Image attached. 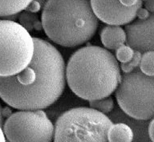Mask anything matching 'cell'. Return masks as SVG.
Here are the masks:
<instances>
[{
    "mask_svg": "<svg viewBox=\"0 0 154 142\" xmlns=\"http://www.w3.org/2000/svg\"><path fill=\"white\" fill-rule=\"evenodd\" d=\"M148 132H149V136L152 142H154V117L152 119L149 125V128H148Z\"/></svg>",
    "mask_w": 154,
    "mask_h": 142,
    "instance_id": "ffe728a7",
    "label": "cell"
},
{
    "mask_svg": "<svg viewBox=\"0 0 154 142\" xmlns=\"http://www.w3.org/2000/svg\"><path fill=\"white\" fill-rule=\"evenodd\" d=\"M120 79L121 72L116 57L98 46L79 48L66 65V83L72 92L86 100L110 96Z\"/></svg>",
    "mask_w": 154,
    "mask_h": 142,
    "instance_id": "7a4b0ae2",
    "label": "cell"
},
{
    "mask_svg": "<svg viewBox=\"0 0 154 142\" xmlns=\"http://www.w3.org/2000/svg\"><path fill=\"white\" fill-rule=\"evenodd\" d=\"M126 45L141 54L154 51V13L125 26Z\"/></svg>",
    "mask_w": 154,
    "mask_h": 142,
    "instance_id": "9c48e42d",
    "label": "cell"
},
{
    "mask_svg": "<svg viewBox=\"0 0 154 142\" xmlns=\"http://www.w3.org/2000/svg\"><path fill=\"white\" fill-rule=\"evenodd\" d=\"M2 108L1 104H0V126L2 128V125H3V123H4V120H3V116H2Z\"/></svg>",
    "mask_w": 154,
    "mask_h": 142,
    "instance_id": "d4e9b609",
    "label": "cell"
},
{
    "mask_svg": "<svg viewBox=\"0 0 154 142\" xmlns=\"http://www.w3.org/2000/svg\"><path fill=\"white\" fill-rule=\"evenodd\" d=\"M138 67L145 76H154V51L143 53Z\"/></svg>",
    "mask_w": 154,
    "mask_h": 142,
    "instance_id": "5bb4252c",
    "label": "cell"
},
{
    "mask_svg": "<svg viewBox=\"0 0 154 142\" xmlns=\"http://www.w3.org/2000/svg\"><path fill=\"white\" fill-rule=\"evenodd\" d=\"M41 23L48 38L65 48L90 40L99 25L90 1H48L43 6Z\"/></svg>",
    "mask_w": 154,
    "mask_h": 142,
    "instance_id": "3957f363",
    "label": "cell"
},
{
    "mask_svg": "<svg viewBox=\"0 0 154 142\" xmlns=\"http://www.w3.org/2000/svg\"><path fill=\"white\" fill-rule=\"evenodd\" d=\"M19 23L22 26H23L28 32L30 30L33 28L36 29V30H41L43 28L42 23L39 21L38 15L35 13H31V12L24 11L19 14Z\"/></svg>",
    "mask_w": 154,
    "mask_h": 142,
    "instance_id": "4fadbf2b",
    "label": "cell"
},
{
    "mask_svg": "<svg viewBox=\"0 0 154 142\" xmlns=\"http://www.w3.org/2000/svg\"><path fill=\"white\" fill-rule=\"evenodd\" d=\"M135 51L127 45H123L116 50V59L121 63H125L132 60Z\"/></svg>",
    "mask_w": 154,
    "mask_h": 142,
    "instance_id": "2e32d148",
    "label": "cell"
},
{
    "mask_svg": "<svg viewBox=\"0 0 154 142\" xmlns=\"http://www.w3.org/2000/svg\"><path fill=\"white\" fill-rule=\"evenodd\" d=\"M28 66L14 76L0 77V97L19 110H43L58 100L66 86V65L55 46L33 37Z\"/></svg>",
    "mask_w": 154,
    "mask_h": 142,
    "instance_id": "6da1fadb",
    "label": "cell"
},
{
    "mask_svg": "<svg viewBox=\"0 0 154 142\" xmlns=\"http://www.w3.org/2000/svg\"><path fill=\"white\" fill-rule=\"evenodd\" d=\"M107 137L108 142H132L134 135L129 125L120 122L111 125Z\"/></svg>",
    "mask_w": 154,
    "mask_h": 142,
    "instance_id": "8fae6325",
    "label": "cell"
},
{
    "mask_svg": "<svg viewBox=\"0 0 154 142\" xmlns=\"http://www.w3.org/2000/svg\"><path fill=\"white\" fill-rule=\"evenodd\" d=\"M143 6L149 13H154V1H144Z\"/></svg>",
    "mask_w": 154,
    "mask_h": 142,
    "instance_id": "44dd1931",
    "label": "cell"
},
{
    "mask_svg": "<svg viewBox=\"0 0 154 142\" xmlns=\"http://www.w3.org/2000/svg\"><path fill=\"white\" fill-rule=\"evenodd\" d=\"M33 37L19 23L0 20V77L14 76L26 68L34 55Z\"/></svg>",
    "mask_w": 154,
    "mask_h": 142,
    "instance_id": "5b68a950",
    "label": "cell"
},
{
    "mask_svg": "<svg viewBox=\"0 0 154 142\" xmlns=\"http://www.w3.org/2000/svg\"><path fill=\"white\" fill-rule=\"evenodd\" d=\"M0 142H7L6 141V137L2 131V128L0 126Z\"/></svg>",
    "mask_w": 154,
    "mask_h": 142,
    "instance_id": "cb8c5ba5",
    "label": "cell"
},
{
    "mask_svg": "<svg viewBox=\"0 0 154 142\" xmlns=\"http://www.w3.org/2000/svg\"><path fill=\"white\" fill-rule=\"evenodd\" d=\"M149 15H150V13L144 7H140V8L137 10V17L138 18V19H145Z\"/></svg>",
    "mask_w": 154,
    "mask_h": 142,
    "instance_id": "d6986e66",
    "label": "cell"
},
{
    "mask_svg": "<svg viewBox=\"0 0 154 142\" xmlns=\"http://www.w3.org/2000/svg\"><path fill=\"white\" fill-rule=\"evenodd\" d=\"M41 8V4L39 2H37V1H31L30 3L28 4V6L26 7V9L24 11H26L27 12H31V13H37L38 11H39V10Z\"/></svg>",
    "mask_w": 154,
    "mask_h": 142,
    "instance_id": "ac0fdd59",
    "label": "cell"
},
{
    "mask_svg": "<svg viewBox=\"0 0 154 142\" xmlns=\"http://www.w3.org/2000/svg\"><path fill=\"white\" fill-rule=\"evenodd\" d=\"M89 105H90V108L94 110L98 111L100 113L105 114V115L107 113H112L115 107L114 100L111 96L100 99V100L89 101Z\"/></svg>",
    "mask_w": 154,
    "mask_h": 142,
    "instance_id": "9a60e30c",
    "label": "cell"
},
{
    "mask_svg": "<svg viewBox=\"0 0 154 142\" xmlns=\"http://www.w3.org/2000/svg\"><path fill=\"white\" fill-rule=\"evenodd\" d=\"M91 9L98 20L111 26L128 25L137 17V10L143 2L138 1L133 7H126L120 1H90Z\"/></svg>",
    "mask_w": 154,
    "mask_h": 142,
    "instance_id": "ba28073f",
    "label": "cell"
},
{
    "mask_svg": "<svg viewBox=\"0 0 154 142\" xmlns=\"http://www.w3.org/2000/svg\"><path fill=\"white\" fill-rule=\"evenodd\" d=\"M112 124L109 116L91 108H71L58 117L53 142H108Z\"/></svg>",
    "mask_w": 154,
    "mask_h": 142,
    "instance_id": "277c9868",
    "label": "cell"
},
{
    "mask_svg": "<svg viewBox=\"0 0 154 142\" xmlns=\"http://www.w3.org/2000/svg\"><path fill=\"white\" fill-rule=\"evenodd\" d=\"M100 39L107 49L116 50L126 43L125 29L120 26L107 25L101 30Z\"/></svg>",
    "mask_w": 154,
    "mask_h": 142,
    "instance_id": "30bf717a",
    "label": "cell"
},
{
    "mask_svg": "<svg viewBox=\"0 0 154 142\" xmlns=\"http://www.w3.org/2000/svg\"><path fill=\"white\" fill-rule=\"evenodd\" d=\"M120 2L126 7H133L137 4L138 1H120Z\"/></svg>",
    "mask_w": 154,
    "mask_h": 142,
    "instance_id": "7402d4cb",
    "label": "cell"
},
{
    "mask_svg": "<svg viewBox=\"0 0 154 142\" xmlns=\"http://www.w3.org/2000/svg\"><path fill=\"white\" fill-rule=\"evenodd\" d=\"M116 97L120 110L132 119L147 120L154 117V76H145L137 67L121 75Z\"/></svg>",
    "mask_w": 154,
    "mask_h": 142,
    "instance_id": "8992f818",
    "label": "cell"
},
{
    "mask_svg": "<svg viewBox=\"0 0 154 142\" xmlns=\"http://www.w3.org/2000/svg\"><path fill=\"white\" fill-rule=\"evenodd\" d=\"M141 55V53L137 51H135L134 55H133L132 60H129L128 62L125 63H121V65H120V70H122L123 73H129L134 69H136L137 67H139Z\"/></svg>",
    "mask_w": 154,
    "mask_h": 142,
    "instance_id": "e0dca14e",
    "label": "cell"
},
{
    "mask_svg": "<svg viewBox=\"0 0 154 142\" xmlns=\"http://www.w3.org/2000/svg\"><path fill=\"white\" fill-rule=\"evenodd\" d=\"M2 131L9 142H52L55 126L43 110H20L7 117Z\"/></svg>",
    "mask_w": 154,
    "mask_h": 142,
    "instance_id": "52a82bcc",
    "label": "cell"
},
{
    "mask_svg": "<svg viewBox=\"0 0 154 142\" xmlns=\"http://www.w3.org/2000/svg\"><path fill=\"white\" fill-rule=\"evenodd\" d=\"M2 116H3V117H4V116H7V117H8V116H10L12 114L11 111V109H10L9 108H2Z\"/></svg>",
    "mask_w": 154,
    "mask_h": 142,
    "instance_id": "603a6c76",
    "label": "cell"
},
{
    "mask_svg": "<svg viewBox=\"0 0 154 142\" xmlns=\"http://www.w3.org/2000/svg\"><path fill=\"white\" fill-rule=\"evenodd\" d=\"M31 1H0V17L12 16L24 11Z\"/></svg>",
    "mask_w": 154,
    "mask_h": 142,
    "instance_id": "7c38bea8",
    "label": "cell"
}]
</instances>
